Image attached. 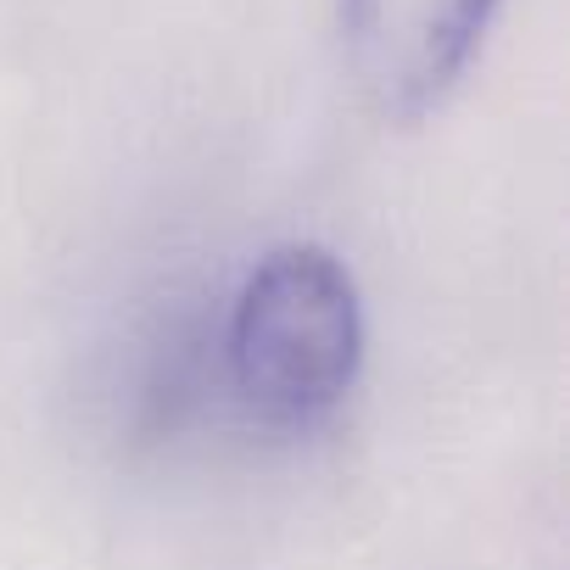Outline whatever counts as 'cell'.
<instances>
[{"instance_id": "2", "label": "cell", "mask_w": 570, "mask_h": 570, "mask_svg": "<svg viewBox=\"0 0 570 570\" xmlns=\"http://www.w3.org/2000/svg\"><path fill=\"white\" fill-rule=\"evenodd\" d=\"M498 0H342L353 79L386 118L431 112L470 68Z\"/></svg>"}, {"instance_id": "1", "label": "cell", "mask_w": 570, "mask_h": 570, "mask_svg": "<svg viewBox=\"0 0 570 570\" xmlns=\"http://www.w3.org/2000/svg\"><path fill=\"white\" fill-rule=\"evenodd\" d=\"M224 364L240 409L263 431H320L364 370V303L353 268L314 240L263 252L235 292Z\"/></svg>"}]
</instances>
